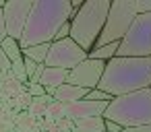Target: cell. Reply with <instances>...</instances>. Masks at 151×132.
Segmentation results:
<instances>
[{
  "label": "cell",
  "instance_id": "1",
  "mask_svg": "<svg viewBox=\"0 0 151 132\" xmlns=\"http://www.w3.org/2000/svg\"><path fill=\"white\" fill-rule=\"evenodd\" d=\"M77 9L70 0H33V9L25 31L19 39L21 50L40 44H52L64 23L75 17Z\"/></svg>",
  "mask_w": 151,
  "mask_h": 132
},
{
  "label": "cell",
  "instance_id": "2",
  "mask_svg": "<svg viewBox=\"0 0 151 132\" xmlns=\"http://www.w3.org/2000/svg\"><path fill=\"white\" fill-rule=\"evenodd\" d=\"M151 87V58H112L106 62L99 87L112 97H122Z\"/></svg>",
  "mask_w": 151,
  "mask_h": 132
},
{
  "label": "cell",
  "instance_id": "3",
  "mask_svg": "<svg viewBox=\"0 0 151 132\" xmlns=\"http://www.w3.org/2000/svg\"><path fill=\"white\" fill-rule=\"evenodd\" d=\"M110 0H87L70 19V39L87 54L95 48L110 13Z\"/></svg>",
  "mask_w": 151,
  "mask_h": 132
},
{
  "label": "cell",
  "instance_id": "4",
  "mask_svg": "<svg viewBox=\"0 0 151 132\" xmlns=\"http://www.w3.org/2000/svg\"><path fill=\"white\" fill-rule=\"evenodd\" d=\"M104 120L116 122L124 130L151 124V87L114 97L104 113Z\"/></svg>",
  "mask_w": 151,
  "mask_h": 132
},
{
  "label": "cell",
  "instance_id": "5",
  "mask_svg": "<svg viewBox=\"0 0 151 132\" xmlns=\"http://www.w3.org/2000/svg\"><path fill=\"white\" fill-rule=\"evenodd\" d=\"M137 19V11H134V0H114L108 19H106V27L95 44V48L99 46H108V44H120L124 39V35L128 33V29L132 27Z\"/></svg>",
  "mask_w": 151,
  "mask_h": 132
},
{
  "label": "cell",
  "instance_id": "6",
  "mask_svg": "<svg viewBox=\"0 0 151 132\" xmlns=\"http://www.w3.org/2000/svg\"><path fill=\"white\" fill-rule=\"evenodd\" d=\"M118 58H151V13L137 15L118 48Z\"/></svg>",
  "mask_w": 151,
  "mask_h": 132
},
{
  "label": "cell",
  "instance_id": "7",
  "mask_svg": "<svg viewBox=\"0 0 151 132\" xmlns=\"http://www.w3.org/2000/svg\"><path fill=\"white\" fill-rule=\"evenodd\" d=\"M87 58H89V54L79 44H75L68 37V39H62V41H52L50 44V54H48L46 66H50V68H62V70L70 72L73 68H77Z\"/></svg>",
  "mask_w": 151,
  "mask_h": 132
},
{
  "label": "cell",
  "instance_id": "8",
  "mask_svg": "<svg viewBox=\"0 0 151 132\" xmlns=\"http://www.w3.org/2000/svg\"><path fill=\"white\" fill-rule=\"evenodd\" d=\"M33 9V0H6V6L2 9L4 13V21H6V33L13 39H21L25 25L29 21Z\"/></svg>",
  "mask_w": 151,
  "mask_h": 132
},
{
  "label": "cell",
  "instance_id": "9",
  "mask_svg": "<svg viewBox=\"0 0 151 132\" xmlns=\"http://www.w3.org/2000/svg\"><path fill=\"white\" fill-rule=\"evenodd\" d=\"M104 70H106V62L101 60H93V58H87L83 60L77 68H73L68 72V85H75V87H81V89H97L99 87V81L104 76Z\"/></svg>",
  "mask_w": 151,
  "mask_h": 132
},
{
  "label": "cell",
  "instance_id": "10",
  "mask_svg": "<svg viewBox=\"0 0 151 132\" xmlns=\"http://www.w3.org/2000/svg\"><path fill=\"white\" fill-rule=\"evenodd\" d=\"M108 105H110L108 101H87V99H81V101L64 105V118L70 120V122L87 120V118H104Z\"/></svg>",
  "mask_w": 151,
  "mask_h": 132
},
{
  "label": "cell",
  "instance_id": "11",
  "mask_svg": "<svg viewBox=\"0 0 151 132\" xmlns=\"http://www.w3.org/2000/svg\"><path fill=\"white\" fill-rule=\"evenodd\" d=\"M87 89H81V87H75V85H68V83H64L62 87H58L56 91H54V101H58V103H62V105H68V103H75V101H81V99H85L87 97Z\"/></svg>",
  "mask_w": 151,
  "mask_h": 132
},
{
  "label": "cell",
  "instance_id": "12",
  "mask_svg": "<svg viewBox=\"0 0 151 132\" xmlns=\"http://www.w3.org/2000/svg\"><path fill=\"white\" fill-rule=\"evenodd\" d=\"M68 81V70H62V68H50V66H46V70H44V74H42V81H40V85L44 87V89H58V87H62L64 83Z\"/></svg>",
  "mask_w": 151,
  "mask_h": 132
},
{
  "label": "cell",
  "instance_id": "13",
  "mask_svg": "<svg viewBox=\"0 0 151 132\" xmlns=\"http://www.w3.org/2000/svg\"><path fill=\"white\" fill-rule=\"evenodd\" d=\"M73 132H106V120L104 118H87L73 122Z\"/></svg>",
  "mask_w": 151,
  "mask_h": 132
},
{
  "label": "cell",
  "instance_id": "14",
  "mask_svg": "<svg viewBox=\"0 0 151 132\" xmlns=\"http://www.w3.org/2000/svg\"><path fill=\"white\" fill-rule=\"evenodd\" d=\"M50 54V44H40V46H29L23 50V58L33 60L35 64H46Z\"/></svg>",
  "mask_w": 151,
  "mask_h": 132
},
{
  "label": "cell",
  "instance_id": "15",
  "mask_svg": "<svg viewBox=\"0 0 151 132\" xmlns=\"http://www.w3.org/2000/svg\"><path fill=\"white\" fill-rule=\"evenodd\" d=\"M118 48H120V44H108V46L93 48V50L89 52V58H93V60H101V62H110L112 58L118 56Z\"/></svg>",
  "mask_w": 151,
  "mask_h": 132
},
{
  "label": "cell",
  "instance_id": "16",
  "mask_svg": "<svg viewBox=\"0 0 151 132\" xmlns=\"http://www.w3.org/2000/svg\"><path fill=\"white\" fill-rule=\"evenodd\" d=\"M0 50H2V52L9 56V60H11V62H17V60H21V58H23V50H21L19 41H17V39H13V37H6L2 44H0Z\"/></svg>",
  "mask_w": 151,
  "mask_h": 132
},
{
  "label": "cell",
  "instance_id": "17",
  "mask_svg": "<svg viewBox=\"0 0 151 132\" xmlns=\"http://www.w3.org/2000/svg\"><path fill=\"white\" fill-rule=\"evenodd\" d=\"M11 74L19 81V83H27L29 85V76H27V72H25V64H23V58L21 60H17V62H13V68H11Z\"/></svg>",
  "mask_w": 151,
  "mask_h": 132
},
{
  "label": "cell",
  "instance_id": "18",
  "mask_svg": "<svg viewBox=\"0 0 151 132\" xmlns=\"http://www.w3.org/2000/svg\"><path fill=\"white\" fill-rule=\"evenodd\" d=\"M85 99H87V101H108V103H110L114 97H112V95H108V93H104L101 89H91V91L87 93V97H85Z\"/></svg>",
  "mask_w": 151,
  "mask_h": 132
},
{
  "label": "cell",
  "instance_id": "19",
  "mask_svg": "<svg viewBox=\"0 0 151 132\" xmlns=\"http://www.w3.org/2000/svg\"><path fill=\"white\" fill-rule=\"evenodd\" d=\"M134 11H137V15L151 13V0H134Z\"/></svg>",
  "mask_w": 151,
  "mask_h": 132
},
{
  "label": "cell",
  "instance_id": "20",
  "mask_svg": "<svg viewBox=\"0 0 151 132\" xmlns=\"http://www.w3.org/2000/svg\"><path fill=\"white\" fill-rule=\"evenodd\" d=\"M68 37H70V21L60 27V31H58L56 37H54V41H62V39H68Z\"/></svg>",
  "mask_w": 151,
  "mask_h": 132
},
{
  "label": "cell",
  "instance_id": "21",
  "mask_svg": "<svg viewBox=\"0 0 151 132\" xmlns=\"http://www.w3.org/2000/svg\"><path fill=\"white\" fill-rule=\"evenodd\" d=\"M27 93L31 95V97H44L46 95V89L37 83V85H27Z\"/></svg>",
  "mask_w": 151,
  "mask_h": 132
},
{
  "label": "cell",
  "instance_id": "22",
  "mask_svg": "<svg viewBox=\"0 0 151 132\" xmlns=\"http://www.w3.org/2000/svg\"><path fill=\"white\" fill-rule=\"evenodd\" d=\"M23 64H25V72H27V76H29V81H31V76L35 74V70H37L40 64H35V62L29 60V58H23Z\"/></svg>",
  "mask_w": 151,
  "mask_h": 132
},
{
  "label": "cell",
  "instance_id": "23",
  "mask_svg": "<svg viewBox=\"0 0 151 132\" xmlns=\"http://www.w3.org/2000/svg\"><path fill=\"white\" fill-rule=\"evenodd\" d=\"M6 37H9V33H6V21H4V13H2V9H0V44H2Z\"/></svg>",
  "mask_w": 151,
  "mask_h": 132
},
{
  "label": "cell",
  "instance_id": "24",
  "mask_svg": "<svg viewBox=\"0 0 151 132\" xmlns=\"http://www.w3.org/2000/svg\"><path fill=\"white\" fill-rule=\"evenodd\" d=\"M106 130H108V132H124V128H122L120 124L110 122V120H106Z\"/></svg>",
  "mask_w": 151,
  "mask_h": 132
},
{
  "label": "cell",
  "instance_id": "25",
  "mask_svg": "<svg viewBox=\"0 0 151 132\" xmlns=\"http://www.w3.org/2000/svg\"><path fill=\"white\" fill-rule=\"evenodd\" d=\"M124 132H151V124L141 126V128H128V130H124Z\"/></svg>",
  "mask_w": 151,
  "mask_h": 132
},
{
  "label": "cell",
  "instance_id": "26",
  "mask_svg": "<svg viewBox=\"0 0 151 132\" xmlns=\"http://www.w3.org/2000/svg\"><path fill=\"white\" fill-rule=\"evenodd\" d=\"M6 6V0H0V9H4Z\"/></svg>",
  "mask_w": 151,
  "mask_h": 132
},
{
  "label": "cell",
  "instance_id": "27",
  "mask_svg": "<svg viewBox=\"0 0 151 132\" xmlns=\"http://www.w3.org/2000/svg\"><path fill=\"white\" fill-rule=\"evenodd\" d=\"M106 132H108V130H106Z\"/></svg>",
  "mask_w": 151,
  "mask_h": 132
}]
</instances>
